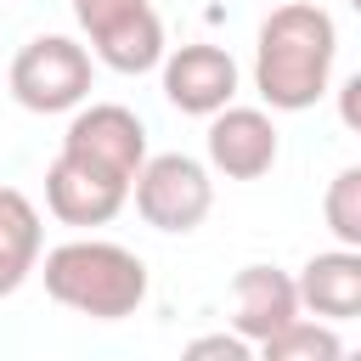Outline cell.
Wrapping results in <instances>:
<instances>
[{
  "label": "cell",
  "instance_id": "cell-10",
  "mask_svg": "<svg viewBox=\"0 0 361 361\" xmlns=\"http://www.w3.org/2000/svg\"><path fill=\"white\" fill-rule=\"evenodd\" d=\"M299 299L322 322H355L361 316V248L338 243L327 254H310L299 271Z\"/></svg>",
  "mask_w": 361,
  "mask_h": 361
},
{
  "label": "cell",
  "instance_id": "cell-18",
  "mask_svg": "<svg viewBox=\"0 0 361 361\" xmlns=\"http://www.w3.org/2000/svg\"><path fill=\"white\" fill-rule=\"evenodd\" d=\"M350 11H355V17H361V0H350Z\"/></svg>",
  "mask_w": 361,
  "mask_h": 361
},
{
  "label": "cell",
  "instance_id": "cell-2",
  "mask_svg": "<svg viewBox=\"0 0 361 361\" xmlns=\"http://www.w3.org/2000/svg\"><path fill=\"white\" fill-rule=\"evenodd\" d=\"M39 276H45V293L62 310H79L90 322H124L147 299L141 254L124 248V243H107V237H73V243L45 248Z\"/></svg>",
  "mask_w": 361,
  "mask_h": 361
},
{
  "label": "cell",
  "instance_id": "cell-1",
  "mask_svg": "<svg viewBox=\"0 0 361 361\" xmlns=\"http://www.w3.org/2000/svg\"><path fill=\"white\" fill-rule=\"evenodd\" d=\"M338 56V28L322 6L288 0L259 23L254 39V90L271 113H305L327 96Z\"/></svg>",
  "mask_w": 361,
  "mask_h": 361
},
{
  "label": "cell",
  "instance_id": "cell-4",
  "mask_svg": "<svg viewBox=\"0 0 361 361\" xmlns=\"http://www.w3.org/2000/svg\"><path fill=\"white\" fill-rule=\"evenodd\" d=\"M135 214L152 226V231H169V237H186L209 220L214 209V180H209V164L186 158V152H158L141 164L135 186Z\"/></svg>",
  "mask_w": 361,
  "mask_h": 361
},
{
  "label": "cell",
  "instance_id": "cell-15",
  "mask_svg": "<svg viewBox=\"0 0 361 361\" xmlns=\"http://www.w3.org/2000/svg\"><path fill=\"white\" fill-rule=\"evenodd\" d=\"M186 355H192V361H248V355H259V350H254V338H243V333L231 327V333H203V338H192Z\"/></svg>",
  "mask_w": 361,
  "mask_h": 361
},
{
  "label": "cell",
  "instance_id": "cell-5",
  "mask_svg": "<svg viewBox=\"0 0 361 361\" xmlns=\"http://www.w3.org/2000/svg\"><path fill=\"white\" fill-rule=\"evenodd\" d=\"M62 152L113 175V180H130L141 175V164L152 158L147 152V124L124 107V102H90V107H73L68 130H62Z\"/></svg>",
  "mask_w": 361,
  "mask_h": 361
},
{
  "label": "cell",
  "instance_id": "cell-8",
  "mask_svg": "<svg viewBox=\"0 0 361 361\" xmlns=\"http://www.w3.org/2000/svg\"><path fill=\"white\" fill-rule=\"evenodd\" d=\"M130 203V180H113L68 152L51 158L45 169V209L62 220V226H107L118 220V209Z\"/></svg>",
  "mask_w": 361,
  "mask_h": 361
},
{
  "label": "cell",
  "instance_id": "cell-7",
  "mask_svg": "<svg viewBox=\"0 0 361 361\" xmlns=\"http://www.w3.org/2000/svg\"><path fill=\"white\" fill-rule=\"evenodd\" d=\"M282 141L265 107H220L209 118V169H220L226 180H259L271 175Z\"/></svg>",
  "mask_w": 361,
  "mask_h": 361
},
{
  "label": "cell",
  "instance_id": "cell-12",
  "mask_svg": "<svg viewBox=\"0 0 361 361\" xmlns=\"http://www.w3.org/2000/svg\"><path fill=\"white\" fill-rule=\"evenodd\" d=\"M45 259V226H39V209L17 192V186H0V299H11Z\"/></svg>",
  "mask_w": 361,
  "mask_h": 361
},
{
  "label": "cell",
  "instance_id": "cell-11",
  "mask_svg": "<svg viewBox=\"0 0 361 361\" xmlns=\"http://www.w3.org/2000/svg\"><path fill=\"white\" fill-rule=\"evenodd\" d=\"M90 51H96V62L113 68V73H152V68H164V56H169L164 23H158L152 6H135V11L113 17L107 28H96V34H90Z\"/></svg>",
  "mask_w": 361,
  "mask_h": 361
},
{
  "label": "cell",
  "instance_id": "cell-6",
  "mask_svg": "<svg viewBox=\"0 0 361 361\" xmlns=\"http://www.w3.org/2000/svg\"><path fill=\"white\" fill-rule=\"evenodd\" d=\"M158 85H164L169 107H180L192 118H214L237 96V62H231V51H220L209 39H192V45H175L164 56Z\"/></svg>",
  "mask_w": 361,
  "mask_h": 361
},
{
  "label": "cell",
  "instance_id": "cell-17",
  "mask_svg": "<svg viewBox=\"0 0 361 361\" xmlns=\"http://www.w3.org/2000/svg\"><path fill=\"white\" fill-rule=\"evenodd\" d=\"M338 118H344V130L361 135V73H350V79L338 85Z\"/></svg>",
  "mask_w": 361,
  "mask_h": 361
},
{
  "label": "cell",
  "instance_id": "cell-16",
  "mask_svg": "<svg viewBox=\"0 0 361 361\" xmlns=\"http://www.w3.org/2000/svg\"><path fill=\"white\" fill-rule=\"evenodd\" d=\"M135 6H152V0H73V17H79L85 34H96V28H107L113 17L135 11Z\"/></svg>",
  "mask_w": 361,
  "mask_h": 361
},
{
  "label": "cell",
  "instance_id": "cell-9",
  "mask_svg": "<svg viewBox=\"0 0 361 361\" xmlns=\"http://www.w3.org/2000/svg\"><path fill=\"white\" fill-rule=\"evenodd\" d=\"M293 316H305V299H299V276L276 271V265H243L231 276V327L243 338H254V350L282 333Z\"/></svg>",
  "mask_w": 361,
  "mask_h": 361
},
{
  "label": "cell",
  "instance_id": "cell-3",
  "mask_svg": "<svg viewBox=\"0 0 361 361\" xmlns=\"http://www.w3.org/2000/svg\"><path fill=\"white\" fill-rule=\"evenodd\" d=\"M90 79H96V62H90V51H85L79 39H68V34H39V39H28V45L11 56V73H6L17 107H28V113H73V107H85Z\"/></svg>",
  "mask_w": 361,
  "mask_h": 361
},
{
  "label": "cell",
  "instance_id": "cell-13",
  "mask_svg": "<svg viewBox=\"0 0 361 361\" xmlns=\"http://www.w3.org/2000/svg\"><path fill=\"white\" fill-rule=\"evenodd\" d=\"M265 361H338L344 355V338H338V322H322V316H293L282 333H271L259 344Z\"/></svg>",
  "mask_w": 361,
  "mask_h": 361
},
{
  "label": "cell",
  "instance_id": "cell-14",
  "mask_svg": "<svg viewBox=\"0 0 361 361\" xmlns=\"http://www.w3.org/2000/svg\"><path fill=\"white\" fill-rule=\"evenodd\" d=\"M322 220H327V231H333L338 243L361 248V164H350V169H338V175L327 180V192H322Z\"/></svg>",
  "mask_w": 361,
  "mask_h": 361
}]
</instances>
